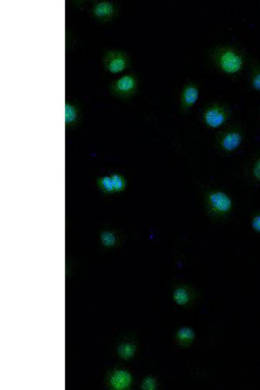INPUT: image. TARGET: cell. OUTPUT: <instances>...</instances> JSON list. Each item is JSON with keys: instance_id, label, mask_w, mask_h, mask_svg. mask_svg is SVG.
Returning <instances> with one entry per match:
<instances>
[{"instance_id": "cell-18", "label": "cell", "mask_w": 260, "mask_h": 390, "mask_svg": "<svg viewBox=\"0 0 260 390\" xmlns=\"http://www.w3.org/2000/svg\"><path fill=\"white\" fill-rule=\"evenodd\" d=\"M250 175L253 180L260 182V156L253 161L250 168Z\"/></svg>"}, {"instance_id": "cell-8", "label": "cell", "mask_w": 260, "mask_h": 390, "mask_svg": "<svg viewBox=\"0 0 260 390\" xmlns=\"http://www.w3.org/2000/svg\"><path fill=\"white\" fill-rule=\"evenodd\" d=\"M200 94L199 85L193 81L186 82L182 87L179 96V107L182 113L188 112L197 103Z\"/></svg>"}, {"instance_id": "cell-3", "label": "cell", "mask_w": 260, "mask_h": 390, "mask_svg": "<svg viewBox=\"0 0 260 390\" xmlns=\"http://www.w3.org/2000/svg\"><path fill=\"white\" fill-rule=\"evenodd\" d=\"M139 88L138 76L132 72L114 79L108 86L109 91L113 96L124 101L133 98L137 93Z\"/></svg>"}, {"instance_id": "cell-6", "label": "cell", "mask_w": 260, "mask_h": 390, "mask_svg": "<svg viewBox=\"0 0 260 390\" xmlns=\"http://www.w3.org/2000/svg\"><path fill=\"white\" fill-rule=\"evenodd\" d=\"M119 4L110 0H95L90 5L89 12L91 16L101 22L110 21L116 18L120 13Z\"/></svg>"}, {"instance_id": "cell-9", "label": "cell", "mask_w": 260, "mask_h": 390, "mask_svg": "<svg viewBox=\"0 0 260 390\" xmlns=\"http://www.w3.org/2000/svg\"><path fill=\"white\" fill-rule=\"evenodd\" d=\"M65 124L67 127L77 125L81 119V109L80 105L74 100L65 102Z\"/></svg>"}, {"instance_id": "cell-12", "label": "cell", "mask_w": 260, "mask_h": 390, "mask_svg": "<svg viewBox=\"0 0 260 390\" xmlns=\"http://www.w3.org/2000/svg\"><path fill=\"white\" fill-rule=\"evenodd\" d=\"M96 184L99 188L106 194L115 192L112 179L110 176H103L96 179Z\"/></svg>"}, {"instance_id": "cell-10", "label": "cell", "mask_w": 260, "mask_h": 390, "mask_svg": "<svg viewBox=\"0 0 260 390\" xmlns=\"http://www.w3.org/2000/svg\"><path fill=\"white\" fill-rule=\"evenodd\" d=\"M98 243L102 248L109 249L115 247L118 243L119 238L116 233L111 229H102L98 234Z\"/></svg>"}, {"instance_id": "cell-20", "label": "cell", "mask_w": 260, "mask_h": 390, "mask_svg": "<svg viewBox=\"0 0 260 390\" xmlns=\"http://www.w3.org/2000/svg\"><path fill=\"white\" fill-rule=\"evenodd\" d=\"M74 41V36L72 32L69 30H66V48L68 46L70 48Z\"/></svg>"}, {"instance_id": "cell-16", "label": "cell", "mask_w": 260, "mask_h": 390, "mask_svg": "<svg viewBox=\"0 0 260 390\" xmlns=\"http://www.w3.org/2000/svg\"><path fill=\"white\" fill-rule=\"evenodd\" d=\"M194 337L193 331L187 327L180 329L177 333V338L182 344H188L191 342Z\"/></svg>"}, {"instance_id": "cell-14", "label": "cell", "mask_w": 260, "mask_h": 390, "mask_svg": "<svg viewBox=\"0 0 260 390\" xmlns=\"http://www.w3.org/2000/svg\"><path fill=\"white\" fill-rule=\"evenodd\" d=\"M174 301L179 305H186L190 298L188 289L184 287H178L175 289L173 294Z\"/></svg>"}, {"instance_id": "cell-2", "label": "cell", "mask_w": 260, "mask_h": 390, "mask_svg": "<svg viewBox=\"0 0 260 390\" xmlns=\"http://www.w3.org/2000/svg\"><path fill=\"white\" fill-rule=\"evenodd\" d=\"M205 204L208 214L217 219L226 218L234 207L233 201L230 196L217 189H210L206 192Z\"/></svg>"}, {"instance_id": "cell-4", "label": "cell", "mask_w": 260, "mask_h": 390, "mask_svg": "<svg viewBox=\"0 0 260 390\" xmlns=\"http://www.w3.org/2000/svg\"><path fill=\"white\" fill-rule=\"evenodd\" d=\"M244 135L243 130L240 125H229L218 133L215 138V145L222 152L232 153L241 145Z\"/></svg>"}, {"instance_id": "cell-5", "label": "cell", "mask_w": 260, "mask_h": 390, "mask_svg": "<svg viewBox=\"0 0 260 390\" xmlns=\"http://www.w3.org/2000/svg\"><path fill=\"white\" fill-rule=\"evenodd\" d=\"M102 62L104 69L112 74L121 73L131 65V58L125 50L118 48L106 50L102 56Z\"/></svg>"}, {"instance_id": "cell-17", "label": "cell", "mask_w": 260, "mask_h": 390, "mask_svg": "<svg viewBox=\"0 0 260 390\" xmlns=\"http://www.w3.org/2000/svg\"><path fill=\"white\" fill-rule=\"evenodd\" d=\"M115 192H120L124 190L126 186L125 177L121 174L114 173L110 175Z\"/></svg>"}, {"instance_id": "cell-7", "label": "cell", "mask_w": 260, "mask_h": 390, "mask_svg": "<svg viewBox=\"0 0 260 390\" xmlns=\"http://www.w3.org/2000/svg\"><path fill=\"white\" fill-rule=\"evenodd\" d=\"M230 110L223 104L214 103L207 106L203 110L202 119L209 128H217L224 125L230 117Z\"/></svg>"}, {"instance_id": "cell-13", "label": "cell", "mask_w": 260, "mask_h": 390, "mask_svg": "<svg viewBox=\"0 0 260 390\" xmlns=\"http://www.w3.org/2000/svg\"><path fill=\"white\" fill-rule=\"evenodd\" d=\"M250 83L254 89L260 91V62L252 64L250 72Z\"/></svg>"}, {"instance_id": "cell-11", "label": "cell", "mask_w": 260, "mask_h": 390, "mask_svg": "<svg viewBox=\"0 0 260 390\" xmlns=\"http://www.w3.org/2000/svg\"><path fill=\"white\" fill-rule=\"evenodd\" d=\"M131 377L128 373L119 370L113 373L110 377V383L114 388H124L129 385Z\"/></svg>"}, {"instance_id": "cell-21", "label": "cell", "mask_w": 260, "mask_h": 390, "mask_svg": "<svg viewBox=\"0 0 260 390\" xmlns=\"http://www.w3.org/2000/svg\"><path fill=\"white\" fill-rule=\"evenodd\" d=\"M155 385V383L154 380L150 377L145 379L143 384L144 388L147 389H153Z\"/></svg>"}, {"instance_id": "cell-1", "label": "cell", "mask_w": 260, "mask_h": 390, "mask_svg": "<svg viewBox=\"0 0 260 390\" xmlns=\"http://www.w3.org/2000/svg\"><path fill=\"white\" fill-rule=\"evenodd\" d=\"M209 57L218 69L224 73L233 74L240 71L244 64L242 54L230 46H218L210 52Z\"/></svg>"}, {"instance_id": "cell-15", "label": "cell", "mask_w": 260, "mask_h": 390, "mask_svg": "<svg viewBox=\"0 0 260 390\" xmlns=\"http://www.w3.org/2000/svg\"><path fill=\"white\" fill-rule=\"evenodd\" d=\"M136 350V346L132 343H122L117 349L119 355L124 360L131 359L135 354Z\"/></svg>"}, {"instance_id": "cell-19", "label": "cell", "mask_w": 260, "mask_h": 390, "mask_svg": "<svg viewBox=\"0 0 260 390\" xmlns=\"http://www.w3.org/2000/svg\"><path fill=\"white\" fill-rule=\"evenodd\" d=\"M250 224L254 232L260 234V211L256 212L252 216Z\"/></svg>"}]
</instances>
